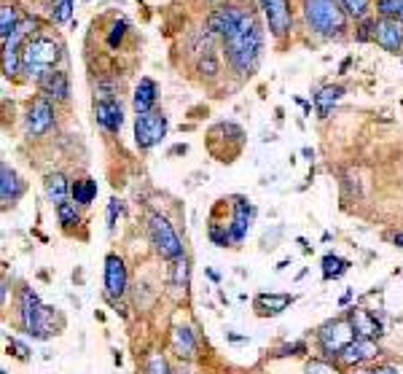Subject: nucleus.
<instances>
[{"label": "nucleus", "instance_id": "7ed1b4c3", "mask_svg": "<svg viewBox=\"0 0 403 374\" xmlns=\"http://www.w3.org/2000/svg\"><path fill=\"white\" fill-rule=\"evenodd\" d=\"M304 16L320 35H342L347 30V11L339 0H304Z\"/></svg>", "mask_w": 403, "mask_h": 374}, {"label": "nucleus", "instance_id": "412c9836", "mask_svg": "<svg viewBox=\"0 0 403 374\" xmlns=\"http://www.w3.org/2000/svg\"><path fill=\"white\" fill-rule=\"evenodd\" d=\"M290 301H293L290 294H261V297L255 299V307L264 315H277V313H283Z\"/></svg>", "mask_w": 403, "mask_h": 374}, {"label": "nucleus", "instance_id": "a19ab883", "mask_svg": "<svg viewBox=\"0 0 403 374\" xmlns=\"http://www.w3.org/2000/svg\"><path fill=\"white\" fill-rule=\"evenodd\" d=\"M199 68H202V70H207V75H215V73H218V65H215V62L210 60V57H207V60H205V62H202Z\"/></svg>", "mask_w": 403, "mask_h": 374}, {"label": "nucleus", "instance_id": "bb28decb", "mask_svg": "<svg viewBox=\"0 0 403 374\" xmlns=\"http://www.w3.org/2000/svg\"><path fill=\"white\" fill-rule=\"evenodd\" d=\"M379 14L382 19H395V22H403V0H379Z\"/></svg>", "mask_w": 403, "mask_h": 374}, {"label": "nucleus", "instance_id": "473e14b6", "mask_svg": "<svg viewBox=\"0 0 403 374\" xmlns=\"http://www.w3.org/2000/svg\"><path fill=\"white\" fill-rule=\"evenodd\" d=\"M146 374H169V366H167V361L159 353H153L146 361Z\"/></svg>", "mask_w": 403, "mask_h": 374}, {"label": "nucleus", "instance_id": "9b49d317", "mask_svg": "<svg viewBox=\"0 0 403 374\" xmlns=\"http://www.w3.org/2000/svg\"><path fill=\"white\" fill-rule=\"evenodd\" d=\"M373 41L388 49L392 54H401L403 51V25L395 19H379L376 27H373Z\"/></svg>", "mask_w": 403, "mask_h": 374}, {"label": "nucleus", "instance_id": "ddd939ff", "mask_svg": "<svg viewBox=\"0 0 403 374\" xmlns=\"http://www.w3.org/2000/svg\"><path fill=\"white\" fill-rule=\"evenodd\" d=\"M94 116H97V124L108 130V132H119L121 124H124V111H121L119 100H100L94 103Z\"/></svg>", "mask_w": 403, "mask_h": 374}, {"label": "nucleus", "instance_id": "6ab92c4d", "mask_svg": "<svg viewBox=\"0 0 403 374\" xmlns=\"http://www.w3.org/2000/svg\"><path fill=\"white\" fill-rule=\"evenodd\" d=\"M41 89H44L46 97H54V100H68V94H70L68 75L62 73V70H51V73L41 81Z\"/></svg>", "mask_w": 403, "mask_h": 374}, {"label": "nucleus", "instance_id": "f03ea898", "mask_svg": "<svg viewBox=\"0 0 403 374\" xmlns=\"http://www.w3.org/2000/svg\"><path fill=\"white\" fill-rule=\"evenodd\" d=\"M62 60V46L46 35H38V38H30L25 49H22V70L30 75V78H38L44 81L46 75L57 68V62Z\"/></svg>", "mask_w": 403, "mask_h": 374}, {"label": "nucleus", "instance_id": "f257e3e1", "mask_svg": "<svg viewBox=\"0 0 403 374\" xmlns=\"http://www.w3.org/2000/svg\"><path fill=\"white\" fill-rule=\"evenodd\" d=\"M226 54H229V62L231 68L242 75H250L258 65V57H261V46H264V30L258 25L255 14H245L242 25L237 30L231 32L229 38H224Z\"/></svg>", "mask_w": 403, "mask_h": 374}, {"label": "nucleus", "instance_id": "e433bc0d", "mask_svg": "<svg viewBox=\"0 0 403 374\" xmlns=\"http://www.w3.org/2000/svg\"><path fill=\"white\" fill-rule=\"evenodd\" d=\"M121 210L119 199H110V208H108V229H113L116 226V213Z\"/></svg>", "mask_w": 403, "mask_h": 374}, {"label": "nucleus", "instance_id": "a878e982", "mask_svg": "<svg viewBox=\"0 0 403 374\" xmlns=\"http://www.w3.org/2000/svg\"><path fill=\"white\" fill-rule=\"evenodd\" d=\"M97 197V183L91 178H84V180H75L73 186V199L78 205H89L91 199Z\"/></svg>", "mask_w": 403, "mask_h": 374}, {"label": "nucleus", "instance_id": "39448f33", "mask_svg": "<svg viewBox=\"0 0 403 374\" xmlns=\"http://www.w3.org/2000/svg\"><path fill=\"white\" fill-rule=\"evenodd\" d=\"M148 229H151V239H153L156 251L162 254V258H167V261L183 258V242H180L178 232L172 229V224L167 221L165 216L153 213L148 218Z\"/></svg>", "mask_w": 403, "mask_h": 374}, {"label": "nucleus", "instance_id": "72a5a7b5", "mask_svg": "<svg viewBox=\"0 0 403 374\" xmlns=\"http://www.w3.org/2000/svg\"><path fill=\"white\" fill-rule=\"evenodd\" d=\"M124 32H127V25H124V22H116V25H113V32L108 35V46H110V49L121 46V41H124Z\"/></svg>", "mask_w": 403, "mask_h": 374}, {"label": "nucleus", "instance_id": "f8f14e48", "mask_svg": "<svg viewBox=\"0 0 403 374\" xmlns=\"http://www.w3.org/2000/svg\"><path fill=\"white\" fill-rule=\"evenodd\" d=\"M105 288L110 297H121L127 291V267L116 254L105 258Z\"/></svg>", "mask_w": 403, "mask_h": 374}, {"label": "nucleus", "instance_id": "4468645a", "mask_svg": "<svg viewBox=\"0 0 403 374\" xmlns=\"http://www.w3.org/2000/svg\"><path fill=\"white\" fill-rule=\"evenodd\" d=\"M376 353H379V347H376V342H373V339L358 337L355 342H350L347 347H344L342 361H344V363H363V361L373 359Z\"/></svg>", "mask_w": 403, "mask_h": 374}, {"label": "nucleus", "instance_id": "c9c22d12", "mask_svg": "<svg viewBox=\"0 0 403 374\" xmlns=\"http://www.w3.org/2000/svg\"><path fill=\"white\" fill-rule=\"evenodd\" d=\"M307 374H336L333 369H328L326 363H320V361H312L309 366H307Z\"/></svg>", "mask_w": 403, "mask_h": 374}, {"label": "nucleus", "instance_id": "a211bd4d", "mask_svg": "<svg viewBox=\"0 0 403 374\" xmlns=\"http://www.w3.org/2000/svg\"><path fill=\"white\" fill-rule=\"evenodd\" d=\"M350 323H352L355 334H358V337H366V339L382 334V323H379L373 315L366 313V310H350Z\"/></svg>", "mask_w": 403, "mask_h": 374}, {"label": "nucleus", "instance_id": "58836bf2", "mask_svg": "<svg viewBox=\"0 0 403 374\" xmlns=\"http://www.w3.org/2000/svg\"><path fill=\"white\" fill-rule=\"evenodd\" d=\"M360 374H398V369H392V366H376V369H363Z\"/></svg>", "mask_w": 403, "mask_h": 374}, {"label": "nucleus", "instance_id": "f3484780", "mask_svg": "<svg viewBox=\"0 0 403 374\" xmlns=\"http://www.w3.org/2000/svg\"><path fill=\"white\" fill-rule=\"evenodd\" d=\"M0 199H3V205H8V202H14V199H19L22 197V192H25V186H22V180H19V175H16L14 170L8 165L0 167Z\"/></svg>", "mask_w": 403, "mask_h": 374}, {"label": "nucleus", "instance_id": "393cba45", "mask_svg": "<svg viewBox=\"0 0 403 374\" xmlns=\"http://www.w3.org/2000/svg\"><path fill=\"white\" fill-rule=\"evenodd\" d=\"M347 270H350V261H347V258H339V256H331V254L323 258V278H326V280H336V278H342Z\"/></svg>", "mask_w": 403, "mask_h": 374}, {"label": "nucleus", "instance_id": "1a4fd4ad", "mask_svg": "<svg viewBox=\"0 0 403 374\" xmlns=\"http://www.w3.org/2000/svg\"><path fill=\"white\" fill-rule=\"evenodd\" d=\"M245 14H248L245 8H239V6H229V3H226V6H218V8L210 14L207 25H210V30L218 32L221 38H229V35L242 25Z\"/></svg>", "mask_w": 403, "mask_h": 374}, {"label": "nucleus", "instance_id": "b1692460", "mask_svg": "<svg viewBox=\"0 0 403 374\" xmlns=\"http://www.w3.org/2000/svg\"><path fill=\"white\" fill-rule=\"evenodd\" d=\"M19 27V16H16V8L11 3H3L0 6V35H3V44L14 35V30Z\"/></svg>", "mask_w": 403, "mask_h": 374}, {"label": "nucleus", "instance_id": "6e6552de", "mask_svg": "<svg viewBox=\"0 0 403 374\" xmlns=\"http://www.w3.org/2000/svg\"><path fill=\"white\" fill-rule=\"evenodd\" d=\"M261 8L267 16V25L274 38H285L293 27V11L288 0H261Z\"/></svg>", "mask_w": 403, "mask_h": 374}, {"label": "nucleus", "instance_id": "ea45409f", "mask_svg": "<svg viewBox=\"0 0 403 374\" xmlns=\"http://www.w3.org/2000/svg\"><path fill=\"white\" fill-rule=\"evenodd\" d=\"M288 353H304V344L296 342V344H285L283 350H280V356H288Z\"/></svg>", "mask_w": 403, "mask_h": 374}, {"label": "nucleus", "instance_id": "4be33fe9", "mask_svg": "<svg viewBox=\"0 0 403 374\" xmlns=\"http://www.w3.org/2000/svg\"><path fill=\"white\" fill-rule=\"evenodd\" d=\"M172 344H175V353H178L180 359H194L196 339H194V331L188 329V326H178V329H175Z\"/></svg>", "mask_w": 403, "mask_h": 374}, {"label": "nucleus", "instance_id": "20e7f679", "mask_svg": "<svg viewBox=\"0 0 403 374\" xmlns=\"http://www.w3.org/2000/svg\"><path fill=\"white\" fill-rule=\"evenodd\" d=\"M19 318H22L25 331L35 339H46L54 329V313L41 304L32 288H22V294H19Z\"/></svg>", "mask_w": 403, "mask_h": 374}, {"label": "nucleus", "instance_id": "dca6fc26", "mask_svg": "<svg viewBox=\"0 0 403 374\" xmlns=\"http://www.w3.org/2000/svg\"><path fill=\"white\" fill-rule=\"evenodd\" d=\"M156 81L153 78H140V84H137V89H134V111H137V116H143V113H151L153 111V105H156Z\"/></svg>", "mask_w": 403, "mask_h": 374}, {"label": "nucleus", "instance_id": "9d476101", "mask_svg": "<svg viewBox=\"0 0 403 374\" xmlns=\"http://www.w3.org/2000/svg\"><path fill=\"white\" fill-rule=\"evenodd\" d=\"M51 124H54V108L49 103V97H38L25 116V127L30 135H46L51 130Z\"/></svg>", "mask_w": 403, "mask_h": 374}, {"label": "nucleus", "instance_id": "5701e85b", "mask_svg": "<svg viewBox=\"0 0 403 374\" xmlns=\"http://www.w3.org/2000/svg\"><path fill=\"white\" fill-rule=\"evenodd\" d=\"M68 192H70V189H68V178H65V175L54 173V175L46 178V194H49L51 202H57V205L68 202Z\"/></svg>", "mask_w": 403, "mask_h": 374}, {"label": "nucleus", "instance_id": "4c0bfd02", "mask_svg": "<svg viewBox=\"0 0 403 374\" xmlns=\"http://www.w3.org/2000/svg\"><path fill=\"white\" fill-rule=\"evenodd\" d=\"M373 27H376V22H363V27L358 32V41H369L373 38Z\"/></svg>", "mask_w": 403, "mask_h": 374}, {"label": "nucleus", "instance_id": "79ce46f5", "mask_svg": "<svg viewBox=\"0 0 403 374\" xmlns=\"http://www.w3.org/2000/svg\"><path fill=\"white\" fill-rule=\"evenodd\" d=\"M395 245H401V248H403V232H401V235H395Z\"/></svg>", "mask_w": 403, "mask_h": 374}, {"label": "nucleus", "instance_id": "c85d7f7f", "mask_svg": "<svg viewBox=\"0 0 403 374\" xmlns=\"http://www.w3.org/2000/svg\"><path fill=\"white\" fill-rule=\"evenodd\" d=\"M339 3L347 11V16H352V19H366L369 8H371V0H339Z\"/></svg>", "mask_w": 403, "mask_h": 374}, {"label": "nucleus", "instance_id": "2eb2a0df", "mask_svg": "<svg viewBox=\"0 0 403 374\" xmlns=\"http://www.w3.org/2000/svg\"><path fill=\"white\" fill-rule=\"evenodd\" d=\"M250 218H253V208L245 202V199H237L234 202V218L229 224V232H231V239L234 242H242L248 229H250Z\"/></svg>", "mask_w": 403, "mask_h": 374}, {"label": "nucleus", "instance_id": "7c9ffc66", "mask_svg": "<svg viewBox=\"0 0 403 374\" xmlns=\"http://www.w3.org/2000/svg\"><path fill=\"white\" fill-rule=\"evenodd\" d=\"M73 3L75 0H57V3H54V8H51L54 22H68L70 14H73Z\"/></svg>", "mask_w": 403, "mask_h": 374}, {"label": "nucleus", "instance_id": "aec40b11", "mask_svg": "<svg viewBox=\"0 0 403 374\" xmlns=\"http://www.w3.org/2000/svg\"><path fill=\"white\" fill-rule=\"evenodd\" d=\"M344 94L342 87H333V84H328V87H323V89L314 94V108H317V116L320 119H326L331 111H333V105L339 103V97Z\"/></svg>", "mask_w": 403, "mask_h": 374}, {"label": "nucleus", "instance_id": "c756f323", "mask_svg": "<svg viewBox=\"0 0 403 374\" xmlns=\"http://www.w3.org/2000/svg\"><path fill=\"white\" fill-rule=\"evenodd\" d=\"M57 216H60L62 226L78 224V210H75V202H62V205H57Z\"/></svg>", "mask_w": 403, "mask_h": 374}, {"label": "nucleus", "instance_id": "0eeeda50", "mask_svg": "<svg viewBox=\"0 0 403 374\" xmlns=\"http://www.w3.org/2000/svg\"><path fill=\"white\" fill-rule=\"evenodd\" d=\"M350 342H355V329L347 320H331L320 329V347L328 353V356H342L344 347Z\"/></svg>", "mask_w": 403, "mask_h": 374}, {"label": "nucleus", "instance_id": "2f4dec72", "mask_svg": "<svg viewBox=\"0 0 403 374\" xmlns=\"http://www.w3.org/2000/svg\"><path fill=\"white\" fill-rule=\"evenodd\" d=\"M172 272H175V285L186 291V285H188V261H186V256L175 261V267H172Z\"/></svg>", "mask_w": 403, "mask_h": 374}, {"label": "nucleus", "instance_id": "f704fd0d", "mask_svg": "<svg viewBox=\"0 0 403 374\" xmlns=\"http://www.w3.org/2000/svg\"><path fill=\"white\" fill-rule=\"evenodd\" d=\"M8 350H14V356L16 359H27V344H22L19 339H8Z\"/></svg>", "mask_w": 403, "mask_h": 374}, {"label": "nucleus", "instance_id": "423d86ee", "mask_svg": "<svg viewBox=\"0 0 403 374\" xmlns=\"http://www.w3.org/2000/svg\"><path fill=\"white\" fill-rule=\"evenodd\" d=\"M167 135V116L159 113V111H151V113H143L134 121V140L140 149H153L162 137Z\"/></svg>", "mask_w": 403, "mask_h": 374}, {"label": "nucleus", "instance_id": "37998d69", "mask_svg": "<svg viewBox=\"0 0 403 374\" xmlns=\"http://www.w3.org/2000/svg\"><path fill=\"white\" fill-rule=\"evenodd\" d=\"M0 374H8V372H0Z\"/></svg>", "mask_w": 403, "mask_h": 374}, {"label": "nucleus", "instance_id": "cd10ccee", "mask_svg": "<svg viewBox=\"0 0 403 374\" xmlns=\"http://www.w3.org/2000/svg\"><path fill=\"white\" fill-rule=\"evenodd\" d=\"M22 68V51L19 49H3V73L16 75Z\"/></svg>", "mask_w": 403, "mask_h": 374}]
</instances>
